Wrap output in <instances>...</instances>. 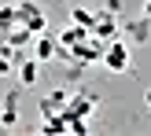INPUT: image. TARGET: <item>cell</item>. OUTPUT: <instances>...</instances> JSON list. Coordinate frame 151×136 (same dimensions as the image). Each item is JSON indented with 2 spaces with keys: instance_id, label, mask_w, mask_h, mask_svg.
<instances>
[{
  "instance_id": "52a82bcc",
  "label": "cell",
  "mask_w": 151,
  "mask_h": 136,
  "mask_svg": "<svg viewBox=\"0 0 151 136\" xmlns=\"http://www.w3.org/2000/svg\"><path fill=\"white\" fill-rule=\"evenodd\" d=\"M129 37H133V41H147V37H151V19H147V15L129 26Z\"/></svg>"
},
{
  "instance_id": "9c48e42d",
  "label": "cell",
  "mask_w": 151,
  "mask_h": 136,
  "mask_svg": "<svg viewBox=\"0 0 151 136\" xmlns=\"http://www.w3.org/2000/svg\"><path fill=\"white\" fill-rule=\"evenodd\" d=\"M0 26H7V29H11V26H19V4H7V7H0Z\"/></svg>"
},
{
  "instance_id": "30bf717a",
  "label": "cell",
  "mask_w": 151,
  "mask_h": 136,
  "mask_svg": "<svg viewBox=\"0 0 151 136\" xmlns=\"http://www.w3.org/2000/svg\"><path fill=\"white\" fill-rule=\"evenodd\" d=\"M0 125H4V129H15V125H19V114H15V103H7V107H4V114H0Z\"/></svg>"
},
{
  "instance_id": "5bb4252c",
  "label": "cell",
  "mask_w": 151,
  "mask_h": 136,
  "mask_svg": "<svg viewBox=\"0 0 151 136\" xmlns=\"http://www.w3.org/2000/svg\"><path fill=\"white\" fill-rule=\"evenodd\" d=\"M144 15H147V19H151V0H147V4H144Z\"/></svg>"
},
{
  "instance_id": "3957f363",
  "label": "cell",
  "mask_w": 151,
  "mask_h": 136,
  "mask_svg": "<svg viewBox=\"0 0 151 136\" xmlns=\"http://www.w3.org/2000/svg\"><path fill=\"white\" fill-rule=\"evenodd\" d=\"M52 55H59V37H52L48 29H44V33H37L33 59H37V63H44V59H52Z\"/></svg>"
},
{
  "instance_id": "5b68a950",
  "label": "cell",
  "mask_w": 151,
  "mask_h": 136,
  "mask_svg": "<svg viewBox=\"0 0 151 136\" xmlns=\"http://www.w3.org/2000/svg\"><path fill=\"white\" fill-rule=\"evenodd\" d=\"M92 107H96V99H92V96H74V99L66 103V110H70V114H81V118H88V114H92Z\"/></svg>"
},
{
  "instance_id": "7c38bea8",
  "label": "cell",
  "mask_w": 151,
  "mask_h": 136,
  "mask_svg": "<svg viewBox=\"0 0 151 136\" xmlns=\"http://www.w3.org/2000/svg\"><path fill=\"white\" fill-rule=\"evenodd\" d=\"M103 11H111V15H118V11H122V0H107V4H103Z\"/></svg>"
},
{
  "instance_id": "ba28073f",
  "label": "cell",
  "mask_w": 151,
  "mask_h": 136,
  "mask_svg": "<svg viewBox=\"0 0 151 136\" xmlns=\"http://www.w3.org/2000/svg\"><path fill=\"white\" fill-rule=\"evenodd\" d=\"M70 19L78 22V26H85V29H92V26H96V15H92V11H85V7H74Z\"/></svg>"
},
{
  "instance_id": "4fadbf2b",
  "label": "cell",
  "mask_w": 151,
  "mask_h": 136,
  "mask_svg": "<svg viewBox=\"0 0 151 136\" xmlns=\"http://www.w3.org/2000/svg\"><path fill=\"white\" fill-rule=\"evenodd\" d=\"M0 44H7V26H0Z\"/></svg>"
},
{
  "instance_id": "7a4b0ae2",
  "label": "cell",
  "mask_w": 151,
  "mask_h": 136,
  "mask_svg": "<svg viewBox=\"0 0 151 136\" xmlns=\"http://www.w3.org/2000/svg\"><path fill=\"white\" fill-rule=\"evenodd\" d=\"M19 26L33 29V33H44V11L33 0H19Z\"/></svg>"
},
{
  "instance_id": "8fae6325",
  "label": "cell",
  "mask_w": 151,
  "mask_h": 136,
  "mask_svg": "<svg viewBox=\"0 0 151 136\" xmlns=\"http://www.w3.org/2000/svg\"><path fill=\"white\" fill-rule=\"evenodd\" d=\"M11 66H15L11 55H4V52H0V77H4V74H11Z\"/></svg>"
},
{
  "instance_id": "277c9868",
  "label": "cell",
  "mask_w": 151,
  "mask_h": 136,
  "mask_svg": "<svg viewBox=\"0 0 151 136\" xmlns=\"http://www.w3.org/2000/svg\"><path fill=\"white\" fill-rule=\"evenodd\" d=\"M92 33L96 37H100V41H114V33H118V26H114V15H111V11H100V15H96V26H92Z\"/></svg>"
},
{
  "instance_id": "9a60e30c",
  "label": "cell",
  "mask_w": 151,
  "mask_h": 136,
  "mask_svg": "<svg viewBox=\"0 0 151 136\" xmlns=\"http://www.w3.org/2000/svg\"><path fill=\"white\" fill-rule=\"evenodd\" d=\"M144 103H147V107H151V88H147V96H144Z\"/></svg>"
},
{
  "instance_id": "8992f818",
  "label": "cell",
  "mask_w": 151,
  "mask_h": 136,
  "mask_svg": "<svg viewBox=\"0 0 151 136\" xmlns=\"http://www.w3.org/2000/svg\"><path fill=\"white\" fill-rule=\"evenodd\" d=\"M19 81L22 85H33L37 81V59H22L19 63Z\"/></svg>"
},
{
  "instance_id": "6da1fadb",
  "label": "cell",
  "mask_w": 151,
  "mask_h": 136,
  "mask_svg": "<svg viewBox=\"0 0 151 136\" xmlns=\"http://www.w3.org/2000/svg\"><path fill=\"white\" fill-rule=\"evenodd\" d=\"M103 66H107L111 74H129V44L114 37V41L103 48Z\"/></svg>"
}]
</instances>
